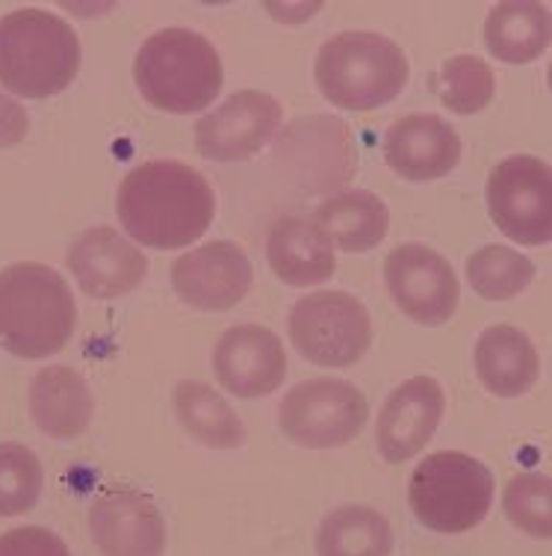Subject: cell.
<instances>
[{"label":"cell","mask_w":552,"mask_h":556,"mask_svg":"<svg viewBox=\"0 0 552 556\" xmlns=\"http://www.w3.org/2000/svg\"><path fill=\"white\" fill-rule=\"evenodd\" d=\"M367 417H370V403L361 388L331 376L298 382L278 406V424L284 435L310 450L349 444L363 429Z\"/></svg>","instance_id":"obj_7"},{"label":"cell","mask_w":552,"mask_h":556,"mask_svg":"<svg viewBox=\"0 0 552 556\" xmlns=\"http://www.w3.org/2000/svg\"><path fill=\"white\" fill-rule=\"evenodd\" d=\"M65 264L84 293L95 300H118L137 290L149 276V257L142 255L116 228H89L77 237Z\"/></svg>","instance_id":"obj_16"},{"label":"cell","mask_w":552,"mask_h":556,"mask_svg":"<svg viewBox=\"0 0 552 556\" xmlns=\"http://www.w3.org/2000/svg\"><path fill=\"white\" fill-rule=\"evenodd\" d=\"M552 482L547 473H517L505 485V515L535 539L552 535Z\"/></svg>","instance_id":"obj_29"},{"label":"cell","mask_w":552,"mask_h":556,"mask_svg":"<svg viewBox=\"0 0 552 556\" xmlns=\"http://www.w3.org/2000/svg\"><path fill=\"white\" fill-rule=\"evenodd\" d=\"M408 501L416 521L435 533H467L485 521L493 503V477L461 450L425 456L411 473Z\"/></svg>","instance_id":"obj_6"},{"label":"cell","mask_w":552,"mask_h":556,"mask_svg":"<svg viewBox=\"0 0 552 556\" xmlns=\"http://www.w3.org/2000/svg\"><path fill=\"white\" fill-rule=\"evenodd\" d=\"M171 288L190 308H234L252 288V261L231 240H213L171 264Z\"/></svg>","instance_id":"obj_13"},{"label":"cell","mask_w":552,"mask_h":556,"mask_svg":"<svg viewBox=\"0 0 552 556\" xmlns=\"http://www.w3.org/2000/svg\"><path fill=\"white\" fill-rule=\"evenodd\" d=\"M278 163H284L293 178L310 193L341 187L358 169V157L351 149L349 128L341 118L310 116L293 122L275 149Z\"/></svg>","instance_id":"obj_11"},{"label":"cell","mask_w":552,"mask_h":556,"mask_svg":"<svg viewBox=\"0 0 552 556\" xmlns=\"http://www.w3.org/2000/svg\"><path fill=\"white\" fill-rule=\"evenodd\" d=\"M390 547L394 530L370 506H341L319 525V556H390Z\"/></svg>","instance_id":"obj_25"},{"label":"cell","mask_w":552,"mask_h":556,"mask_svg":"<svg viewBox=\"0 0 552 556\" xmlns=\"http://www.w3.org/2000/svg\"><path fill=\"white\" fill-rule=\"evenodd\" d=\"M310 219L325 231L331 247L343 252H370L382 243L390 228L387 204L382 195L370 190H346V193L329 195Z\"/></svg>","instance_id":"obj_22"},{"label":"cell","mask_w":552,"mask_h":556,"mask_svg":"<svg viewBox=\"0 0 552 556\" xmlns=\"http://www.w3.org/2000/svg\"><path fill=\"white\" fill-rule=\"evenodd\" d=\"M444 406V388L432 376H414L396 388L387 396L375 427V441L384 462L399 465L414 459L440 427Z\"/></svg>","instance_id":"obj_17"},{"label":"cell","mask_w":552,"mask_h":556,"mask_svg":"<svg viewBox=\"0 0 552 556\" xmlns=\"http://www.w3.org/2000/svg\"><path fill=\"white\" fill-rule=\"evenodd\" d=\"M0 556H72L56 533L44 527H15L0 535Z\"/></svg>","instance_id":"obj_30"},{"label":"cell","mask_w":552,"mask_h":556,"mask_svg":"<svg viewBox=\"0 0 552 556\" xmlns=\"http://www.w3.org/2000/svg\"><path fill=\"white\" fill-rule=\"evenodd\" d=\"M80 72L75 27L44 10L0 18V84L24 98L60 96Z\"/></svg>","instance_id":"obj_3"},{"label":"cell","mask_w":552,"mask_h":556,"mask_svg":"<svg viewBox=\"0 0 552 556\" xmlns=\"http://www.w3.org/2000/svg\"><path fill=\"white\" fill-rule=\"evenodd\" d=\"M384 281L411 320L444 326L458 308V278L444 255L423 243H402L384 261Z\"/></svg>","instance_id":"obj_10"},{"label":"cell","mask_w":552,"mask_h":556,"mask_svg":"<svg viewBox=\"0 0 552 556\" xmlns=\"http://www.w3.org/2000/svg\"><path fill=\"white\" fill-rule=\"evenodd\" d=\"M541 358L517 326H490L476 341V374L490 394L514 400L538 382Z\"/></svg>","instance_id":"obj_20"},{"label":"cell","mask_w":552,"mask_h":556,"mask_svg":"<svg viewBox=\"0 0 552 556\" xmlns=\"http://www.w3.org/2000/svg\"><path fill=\"white\" fill-rule=\"evenodd\" d=\"M92 391L72 367H44L30 379V415L51 439H77L92 420Z\"/></svg>","instance_id":"obj_21"},{"label":"cell","mask_w":552,"mask_h":556,"mask_svg":"<svg viewBox=\"0 0 552 556\" xmlns=\"http://www.w3.org/2000/svg\"><path fill=\"white\" fill-rule=\"evenodd\" d=\"M30 130V116L27 110L12 101L10 96L0 92V149H10V146H18Z\"/></svg>","instance_id":"obj_31"},{"label":"cell","mask_w":552,"mask_h":556,"mask_svg":"<svg viewBox=\"0 0 552 556\" xmlns=\"http://www.w3.org/2000/svg\"><path fill=\"white\" fill-rule=\"evenodd\" d=\"M437 80H440V101L458 116L485 110L497 92V77L490 72V65L470 54L452 56L440 68Z\"/></svg>","instance_id":"obj_28"},{"label":"cell","mask_w":552,"mask_h":556,"mask_svg":"<svg viewBox=\"0 0 552 556\" xmlns=\"http://www.w3.org/2000/svg\"><path fill=\"white\" fill-rule=\"evenodd\" d=\"M213 370L224 391L245 400L272 394L287 376V353L272 329L243 323L231 326L213 350Z\"/></svg>","instance_id":"obj_14"},{"label":"cell","mask_w":552,"mask_h":556,"mask_svg":"<svg viewBox=\"0 0 552 556\" xmlns=\"http://www.w3.org/2000/svg\"><path fill=\"white\" fill-rule=\"evenodd\" d=\"M278 128H281V104L266 92L245 89L198 118L195 149L202 157L216 163L248 161L275 137Z\"/></svg>","instance_id":"obj_12"},{"label":"cell","mask_w":552,"mask_h":556,"mask_svg":"<svg viewBox=\"0 0 552 556\" xmlns=\"http://www.w3.org/2000/svg\"><path fill=\"white\" fill-rule=\"evenodd\" d=\"M287 329L298 355L319 367H349L372 341L370 311L343 290L301 296L290 308Z\"/></svg>","instance_id":"obj_8"},{"label":"cell","mask_w":552,"mask_h":556,"mask_svg":"<svg viewBox=\"0 0 552 556\" xmlns=\"http://www.w3.org/2000/svg\"><path fill=\"white\" fill-rule=\"evenodd\" d=\"M266 257L275 276L293 288L322 285L334 276V247L308 216H284L272 225L266 240Z\"/></svg>","instance_id":"obj_19"},{"label":"cell","mask_w":552,"mask_h":556,"mask_svg":"<svg viewBox=\"0 0 552 556\" xmlns=\"http://www.w3.org/2000/svg\"><path fill=\"white\" fill-rule=\"evenodd\" d=\"M116 211L142 247L183 249L210 228L216 199L202 172L178 161H151L118 184Z\"/></svg>","instance_id":"obj_1"},{"label":"cell","mask_w":552,"mask_h":556,"mask_svg":"<svg viewBox=\"0 0 552 556\" xmlns=\"http://www.w3.org/2000/svg\"><path fill=\"white\" fill-rule=\"evenodd\" d=\"M485 45L502 63H531L550 48V12L531 0L497 3L485 22Z\"/></svg>","instance_id":"obj_23"},{"label":"cell","mask_w":552,"mask_h":556,"mask_svg":"<svg viewBox=\"0 0 552 556\" xmlns=\"http://www.w3.org/2000/svg\"><path fill=\"white\" fill-rule=\"evenodd\" d=\"M89 530L104 556H163L166 547V525L154 501L125 485L98 494Z\"/></svg>","instance_id":"obj_15"},{"label":"cell","mask_w":552,"mask_h":556,"mask_svg":"<svg viewBox=\"0 0 552 556\" xmlns=\"http://www.w3.org/2000/svg\"><path fill=\"white\" fill-rule=\"evenodd\" d=\"M313 75L319 92L334 108L367 113L402 92L411 65L402 48L382 33L346 30L319 48Z\"/></svg>","instance_id":"obj_5"},{"label":"cell","mask_w":552,"mask_h":556,"mask_svg":"<svg viewBox=\"0 0 552 556\" xmlns=\"http://www.w3.org/2000/svg\"><path fill=\"white\" fill-rule=\"evenodd\" d=\"M175 415L192 439L213 450H234L245 441V427L231 403L204 382L175 386Z\"/></svg>","instance_id":"obj_24"},{"label":"cell","mask_w":552,"mask_h":556,"mask_svg":"<svg viewBox=\"0 0 552 556\" xmlns=\"http://www.w3.org/2000/svg\"><path fill=\"white\" fill-rule=\"evenodd\" d=\"M77 305L53 267L22 261L0 269V346L15 358H48L72 341Z\"/></svg>","instance_id":"obj_2"},{"label":"cell","mask_w":552,"mask_h":556,"mask_svg":"<svg viewBox=\"0 0 552 556\" xmlns=\"http://www.w3.org/2000/svg\"><path fill=\"white\" fill-rule=\"evenodd\" d=\"M384 161L405 181H437L461 161V137L447 118L428 113L402 116L384 137Z\"/></svg>","instance_id":"obj_18"},{"label":"cell","mask_w":552,"mask_h":556,"mask_svg":"<svg viewBox=\"0 0 552 556\" xmlns=\"http://www.w3.org/2000/svg\"><path fill=\"white\" fill-rule=\"evenodd\" d=\"M133 77L151 108L166 113H198L222 92V60L204 36L187 27H166L139 48Z\"/></svg>","instance_id":"obj_4"},{"label":"cell","mask_w":552,"mask_h":556,"mask_svg":"<svg viewBox=\"0 0 552 556\" xmlns=\"http://www.w3.org/2000/svg\"><path fill=\"white\" fill-rule=\"evenodd\" d=\"M44 471L36 453L24 444H0V518L30 513L42 497Z\"/></svg>","instance_id":"obj_27"},{"label":"cell","mask_w":552,"mask_h":556,"mask_svg":"<svg viewBox=\"0 0 552 556\" xmlns=\"http://www.w3.org/2000/svg\"><path fill=\"white\" fill-rule=\"evenodd\" d=\"M488 211L502 235L523 247H543L552 237L550 163L514 154L493 166L488 178Z\"/></svg>","instance_id":"obj_9"},{"label":"cell","mask_w":552,"mask_h":556,"mask_svg":"<svg viewBox=\"0 0 552 556\" xmlns=\"http://www.w3.org/2000/svg\"><path fill=\"white\" fill-rule=\"evenodd\" d=\"M467 278L482 300H511L535 278L529 257L505 247H485L467 261Z\"/></svg>","instance_id":"obj_26"}]
</instances>
